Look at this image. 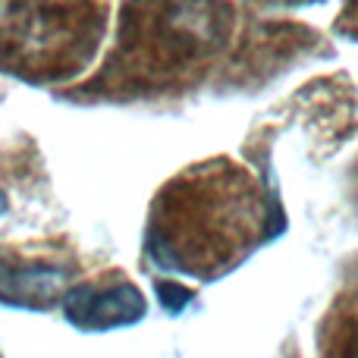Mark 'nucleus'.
I'll use <instances>...</instances> for the list:
<instances>
[{
    "label": "nucleus",
    "mask_w": 358,
    "mask_h": 358,
    "mask_svg": "<svg viewBox=\"0 0 358 358\" xmlns=\"http://www.w3.org/2000/svg\"><path fill=\"white\" fill-rule=\"evenodd\" d=\"M73 289V271L54 261H25L0 255V302L16 308H48Z\"/></svg>",
    "instance_id": "f257e3e1"
},
{
    "label": "nucleus",
    "mask_w": 358,
    "mask_h": 358,
    "mask_svg": "<svg viewBox=\"0 0 358 358\" xmlns=\"http://www.w3.org/2000/svg\"><path fill=\"white\" fill-rule=\"evenodd\" d=\"M63 311L66 317L82 330H113V327H129L145 317V299L136 286L120 283V286H73L63 296Z\"/></svg>",
    "instance_id": "f03ea898"
},
{
    "label": "nucleus",
    "mask_w": 358,
    "mask_h": 358,
    "mask_svg": "<svg viewBox=\"0 0 358 358\" xmlns=\"http://www.w3.org/2000/svg\"><path fill=\"white\" fill-rule=\"evenodd\" d=\"M3 210H6V195L0 192V214H3Z\"/></svg>",
    "instance_id": "7ed1b4c3"
}]
</instances>
